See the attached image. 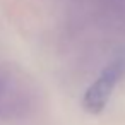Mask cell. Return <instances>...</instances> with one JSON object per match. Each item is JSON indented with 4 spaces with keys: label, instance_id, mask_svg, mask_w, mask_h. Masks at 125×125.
I'll list each match as a JSON object with an SVG mask.
<instances>
[{
    "label": "cell",
    "instance_id": "obj_1",
    "mask_svg": "<svg viewBox=\"0 0 125 125\" xmlns=\"http://www.w3.org/2000/svg\"><path fill=\"white\" fill-rule=\"evenodd\" d=\"M125 74V62L123 60H115L111 62L103 72L101 75L91 84V87L86 91L84 98H82V106L86 111L98 115L104 110L113 87L116 86V82L122 79V75Z\"/></svg>",
    "mask_w": 125,
    "mask_h": 125
}]
</instances>
